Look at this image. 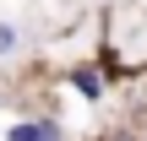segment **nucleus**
Returning a JSON list of instances; mask_svg holds the SVG:
<instances>
[{"label": "nucleus", "mask_w": 147, "mask_h": 141, "mask_svg": "<svg viewBox=\"0 0 147 141\" xmlns=\"http://www.w3.org/2000/svg\"><path fill=\"white\" fill-rule=\"evenodd\" d=\"M71 87H76L87 103H98V98H104V71H98V65H71Z\"/></svg>", "instance_id": "obj_2"}, {"label": "nucleus", "mask_w": 147, "mask_h": 141, "mask_svg": "<svg viewBox=\"0 0 147 141\" xmlns=\"http://www.w3.org/2000/svg\"><path fill=\"white\" fill-rule=\"evenodd\" d=\"M5 141H60V125L55 120H22L5 130Z\"/></svg>", "instance_id": "obj_1"}, {"label": "nucleus", "mask_w": 147, "mask_h": 141, "mask_svg": "<svg viewBox=\"0 0 147 141\" xmlns=\"http://www.w3.org/2000/svg\"><path fill=\"white\" fill-rule=\"evenodd\" d=\"M16 54H22V27H16L11 16H0V65L16 60Z\"/></svg>", "instance_id": "obj_3"}]
</instances>
